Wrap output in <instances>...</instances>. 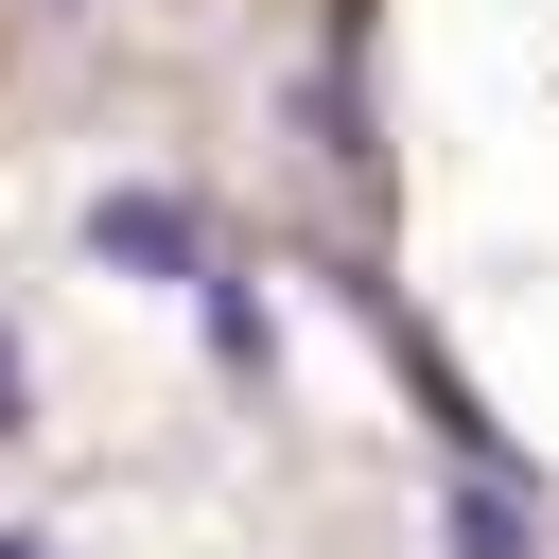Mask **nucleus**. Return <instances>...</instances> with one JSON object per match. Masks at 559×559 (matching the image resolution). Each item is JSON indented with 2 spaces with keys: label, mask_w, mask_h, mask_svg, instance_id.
<instances>
[{
  "label": "nucleus",
  "mask_w": 559,
  "mask_h": 559,
  "mask_svg": "<svg viewBox=\"0 0 559 559\" xmlns=\"http://www.w3.org/2000/svg\"><path fill=\"white\" fill-rule=\"evenodd\" d=\"M87 245H105L122 280H175V297H192V262H210L192 192H157V175H140V192H105V210H87Z\"/></svg>",
  "instance_id": "f257e3e1"
},
{
  "label": "nucleus",
  "mask_w": 559,
  "mask_h": 559,
  "mask_svg": "<svg viewBox=\"0 0 559 559\" xmlns=\"http://www.w3.org/2000/svg\"><path fill=\"white\" fill-rule=\"evenodd\" d=\"M0 437H35V367H17V332H0Z\"/></svg>",
  "instance_id": "20e7f679"
},
{
  "label": "nucleus",
  "mask_w": 559,
  "mask_h": 559,
  "mask_svg": "<svg viewBox=\"0 0 559 559\" xmlns=\"http://www.w3.org/2000/svg\"><path fill=\"white\" fill-rule=\"evenodd\" d=\"M454 559H542V524H524V507L472 472V489H454Z\"/></svg>",
  "instance_id": "7ed1b4c3"
},
{
  "label": "nucleus",
  "mask_w": 559,
  "mask_h": 559,
  "mask_svg": "<svg viewBox=\"0 0 559 559\" xmlns=\"http://www.w3.org/2000/svg\"><path fill=\"white\" fill-rule=\"evenodd\" d=\"M0 559H52V542H35V524H0Z\"/></svg>",
  "instance_id": "39448f33"
},
{
  "label": "nucleus",
  "mask_w": 559,
  "mask_h": 559,
  "mask_svg": "<svg viewBox=\"0 0 559 559\" xmlns=\"http://www.w3.org/2000/svg\"><path fill=\"white\" fill-rule=\"evenodd\" d=\"M192 314H210V367H262V349H280V314H262L227 262H192Z\"/></svg>",
  "instance_id": "f03ea898"
}]
</instances>
